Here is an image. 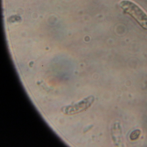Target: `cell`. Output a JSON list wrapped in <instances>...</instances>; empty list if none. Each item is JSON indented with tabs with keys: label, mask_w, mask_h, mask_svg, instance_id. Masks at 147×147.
<instances>
[{
	"label": "cell",
	"mask_w": 147,
	"mask_h": 147,
	"mask_svg": "<svg viewBox=\"0 0 147 147\" xmlns=\"http://www.w3.org/2000/svg\"><path fill=\"white\" fill-rule=\"evenodd\" d=\"M119 5L126 13L135 19L143 28L147 30V14L138 5L130 0H122Z\"/></svg>",
	"instance_id": "6da1fadb"
},
{
	"label": "cell",
	"mask_w": 147,
	"mask_h": 147,
	"mask_svg": "<svg viewBox=\"0 0 147 147\" xmlns=\"http://www.w3.org/2000/svg\"><path fill=\"white\" fill-rule=\"evenodd\" d=\"M94 96H88L74 105L64 107L62 109L63 112L67 114H75L81 112L90 107L94 102Z\"/></svg>",
	"instance_id": "7a4b0ae2"
},
{
	"label": "cell",
	"mask_w": 147,
	"mask_h": 147,
	"mask_svg": "<svg viewBox=\"0 0 147 147\" xmlns=\"http://www.w3.org/2000/svg\"><path fill=\"white\" fill-rule=\"evenodd\" d=\"M141 134V131L139 129H136L133 131L130 134L129 138L131 141H136L137 140Z\"/></svg>",
	"instance_id": "3957f363"
}]
</instances>
